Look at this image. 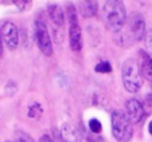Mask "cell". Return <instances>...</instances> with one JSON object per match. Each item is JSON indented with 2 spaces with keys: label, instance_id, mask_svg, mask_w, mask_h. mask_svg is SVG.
Returning a JSON list of instances; mask_svg holds the SVG:
<instances>
[{
  "label": "cell",
  "instance_id": "obj_12",
  "mask_svg": "<svg viewBox=\"0 0 152 142\" xmlns=\"http://www.w3.org/2000/svg\"><path fill=\"white\" fill-rule=\"evenodd\" d=\"M97 0H80L79 1V12L83 18H92L97 13Z\"/></svg>",
  "mask_w": 152,
  "mask_h": 142
},
{
  "label": "cell",
  "instance_id": "obj_3",
  "mask_svg": "<svg viewBox=\"0 0 152 142\" xmlns=\"http://www.w3.org/2000/svg\"><path fill=\"white\" fill-rule=\"evenodd\" d=\"M121 79L128 92H137L143 86V75L135 59H127L121 66Z\"/></svg>",
  "mask_w": 152,
  "mask_h": 142
},
{
  "label": "cell",
  "instance_id": "obj_7",
  "mask_svg": "<svg viewBox=\"0 0 152 142\" xmlns=\"http://www.w3.org/2000/svg\"><path fill=\"white\" fill-rule=\"evenodd\" d=\"M3 42L10 50H16L19 46V30L12 21H5L1 26Z\"/></svg>",
  "mask_w": 152,
  "mask_h": 142
},
{
  "label": "cell",
  "instance_id": "obj_15",
  "mask_svg": "<svg viewBox=\"0 0 152 142\" xmlns=\"http://www.w3.org/2000/svg\"><path fill=\"white\" fill-rule=\"evenodd\" d=\"M88 127L94 134H99V133L102 132V124H100V121L96 118H92L91 121L88 122Z\"/></svg>",
  "mask_w": 152,
  "mask_h": 142
},
{
  "label": "cell",
  "instance_id": "obj_20",
  "mask_svg": "<svg viewBox=\"0 0 152 142\" xmlns=\"http://www.w3.org/2000/svg\"><path fill=\"white\" fill-rule=\"evenodd\" d=\"M39 142H55V141H53L48 134H43L42 137L39 138Z\"/></svg>",
  "mask_w": 152,
  "mask_h": 142
},
{
  "label": "cell",
  "instance_id": "obj_8",
  "mask_svg": "<svg viewBox=\"0 0 152 142\" xmlns=\"http://www.w3.org/2000/svg\"><path fill=\"white\" fill-rule=\"evenodd\" d=\"M126 114L128 117V119L131 121V124H139V122L143 121V118L145 115L144 106L136 98H131L126 102Z\"/></svg>",
  "mask_w": 152,
  "mask_h": 142
},
{
  "label": "cell",
  "instance_id": "obj_21",
  "mask_svg": "<svg viewBox=\"0 0 152 142\" xmlns=\"http://www.w3.org/2000/svg\"><path fill=\"white\" fill-rule=\"evenodd\" d=\"M3 55V36H1V28H0V56Z\"/></svg>",
  "mask_w": 152,
  "mask_h": 142
},
{
  "label": "cell",
  "instance_id": "obj_2",
  "mask_svg": "<svg viewBox=\"0 0 152 142\" xmlns=\"http://www.w3.org/2000/svg\"><path fill=\"white\" fill-rule=\"evenodd\" d=\"M103 18L105 26L116 32L121 31L127 21V12L123 0H107L103 7Z\"/></svg>",
  "mask_w": 152,
  "mask_h": 142
},
{
  "label": "cell",
  "instance_id": "obj_22",
  "mask_svg": "<svg viewBox=\"0 0 152 142\" xmlns=\"http://www.w3.org/2000/svg\"><path fill=\"white\" fill-rule=\"evenodd\" d=\"M148 132H150V134L152 135V121L150 122V125H148Z\"/></svg>",
  "mask_w": 152,
  "mask_h": 142
},
{
  "label": "cell",
  "instance_id": "obj_17",
  "mask_svg": "<svg viewBox=\"0 0 152 142\" xmlns=\"http://www.w3.org/2000/svg\"><path fill=\"white\" fill-rule=\"evenodd\" d=\"M20 11H27L32 5V0H11Z\"/></svg>",
  "mask_w": 152,
  "mask_h": 142
},
{
  "label": "cell",
  "instance_id": "obj_16",
  "mask_svg": "<svg viewBox=\"0 0 152 142\" xmlns=\"http://www.w3.org/2000/svg\"><path fill=\"white\" fill-rule=\"evenodd\" d=\"M15 142H35V141L32 140L31 135L27 134L26 132L19 130V132H16V134H15Z\"/></svg>",
  "mask_w": 152,
  "mask_h": 142
},
{
  "label": "cell",
  "instance_id": "obj_4",
  "mask_svg": "<svg viewBox=\"0 0 152 142\" xmlns=\"http://www.w3.org/2000/svg\"><path fill=\"white\" fill-rule=\"evenodd\" d=\"M112 134L119 142H128L132 138V124L126 113L121 110H115L111 114Z\"/></svg>",
  "mask_w": 152,
  "mask_h": 142
},
{
  "label": "cell",
  "instance_id": "obj_5",
  "mask_svg": "<svg viewBox=\"0 0 152 142\" xmlns=\"http://www.w3.org/2000/svg\"><path fill=\"white\" fill-rule=\"evenodd\" d=\"M67 18H68V36L71 50L80 51L83 47V39H81V28L77 20V12L72 4L67 5Z\"/></svg>",
  "mask_w": 152,
  "mask_h": 142
},
{
  "label": "cell",
  "instance_id": "obj_6",
  "mask_svg": "<svg viewBox=\"0 0 152 142\" xmlns=\"http://www.w3.org/2000/svg\"><path fill=\"white\" fill-rule=\"evenodd\" d=\"M34 34H35V40H36V44H37V47H39V50L42 51L45 56L52 55V53H53L52 40H51L47 24H45V21L43 20V19L37 18L36 20H35Z\"/></svg>",
  "mask_w": 152,
  "mask_h": 142
},
{
  "label": "cell",
  "instance_id": "obj_14",
  "mask_svg": "<svg viewBox=\"0 0 152 142\" xmlns=\"http://www.w3.org/2000/svg\"><path fill=\"white\" fill-rule=\"evenodd\" d=\"M95 71H96V72H100V74H108L112 71V66H111L110 62L103 61L95 66Z\"/></svg>",
  "mask_w": 152,
  "mask_h": 142
},
{
  "label": "cell",
  "instance_id": "obj_18",
  "mask_svg": "<svg viewBox=\"0 0 152 142\" xmlns=\"http://www.w3.org/2000/svg\"><path fill=\"white\" fill-rule=\"evenodd\" d=\"M16 92H18V84H16L15 81H10L5 84V94L8 97H13Z\"/></svg>",
  "mask_w": 152,
  "mask_h": 142
},
{
  "label": "cell",
  "instance_id": "obj_11",
  "mask_svg": "<svg viewBox=\"0 0 152 142\" xmlns=\"http://www.w3.org/2000/svg\"><path fill=\"white\" fill-rule=\"evenodd\" d=\"M139 69L145 79L152 82V58L147 51H139Z\"/></svg>",
  "mask_w": 152,
  "mask_h": 142
},
{
  "label": "cell",
  "instance_id": "obj_10",
  "mask_svg": "<svg viewBox=\"0 0 152 142\" xmlns=\"http://www.w3.org/2000/svg\"><path fill=\"white\" fill-rule=\"evenodd\" d=\"M47 12L50 16L51 21H52L53 27H59V28H64V20H66V15H64L63 8L56 3H50L47 5Z\"/></svg>",
  "mask_w": 152,
  "mask_h": 142
},
{
  "label": "cell",
  "instance_id": "obj_23",
  "mask_svg": "<svg viewBox=\"0 0 152 142\" xmlns=\"http://www.w3.org/2000/svg\"><path fill=\"white\" fill-rule=\"evenodd\" d=\"M5 142H10V141H5Z\"/></svg>",
  "mask_w": 152,
  "mask_h": 142
},
{
  "label": "cell",
  "instance_id": "obj_9",
  "mask_svg": "<svg viewBox=\"0 0 152 142\" xmlns=\"http://www.w3.org/2000/svg\"><path fill=\"white\" fill-rule=\"evenodd\" d=\"M60 138L63 142H83V134L75 125L66 122L60 127Z\"/></svg>",
  "mask_w": 152,
  "mask_h": 142
},
{
  "label": "cell",
  "instance_id": "obj_13",
  "mask_svg": "<svg viewBox=\"0 0 152 142\" xmlns=\"http://www.w3.org/2000/svg\"><path fill=\"white\" fill-rule=\"evenodd\" d=\"M43 114V107L39 102H34L31 106L28 107V118H32V119H39Z\"/></svg>",
  "mask_w": 152,
  "mask_h": 142
},
{
  "label": "cell",
  "instance_id": "obj_1",
  "mask_svg": "<svg viewBox=\"0 0 152 142\" xmlns=\"http://www.w3.org/2000/svg\"><path fill=\"white\" fill-rule=\"evenodd\" d=\"M127 31H121L115 34V42L121 47H128L134 44L135 42H139L145 35V21L142 13L132 12L129 16H127L126 21Z\"/></svg>",
  "mask_w": 152,
  "mask_h": 142
},
{
  "label": "cell",
  "instance_id": "obj_19",
  "mask_svg": "<svg viewBox=\"0 0 152 142\" xmlns=\"http://www.w3.org/2000/svg\"><path fill=\"white\" fill-rule=\"evenodd\" d=\"M145 43H147L148 51H150L151 55H152V30H150V31H148L147 36H145Z\"/></svg>",
  "mask_w": 152,
  "mask_h": 142
}]
</instances>
